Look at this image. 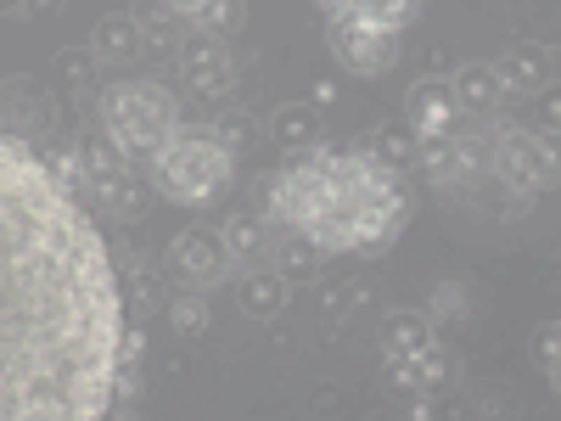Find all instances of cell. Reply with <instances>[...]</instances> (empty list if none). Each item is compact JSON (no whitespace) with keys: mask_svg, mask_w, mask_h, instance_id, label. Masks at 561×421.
Masks as SVG:
<instances>
[{"mask_svg":"<svg viewBox=\"0 0 561 421\" xmlns=\"http://www.w3.org/2000/svg\"><path fill=\"white\" fill-rule=\"evenodd\" d=\"M124 326L96 214L45 152L0 135V421H107Z\"/></svg>","mask_w":561,"mask_h":421,"instance_id":"obj_1","label":"cell"},{"mask_svg":"<svg viewBox=\"0 0 561 421\" xmlns=\"http://www.w3.org/2000/svg\"><path fill=\"white\" fill-rule=\"evenodd\" d=\"M354 203L359 197H348L343 185L325 174L320 147L314 152H298L287 169H275V180H270V219H280L287 230L309 237L320 253H343Z\"/></svg>","mask_w":561,"mask_h":421,"instance_id":"obj_2","label":"cell"},{"mask_svg":"<svg viewBox=\"0 0 561 421\" xmlns=\"http://www.w3.org/2000/svg\"><path fill=\"white\" fill-rule=\"evenodd\" d=\"M140 174L158 197L180 203V208H208L214 197L230 192V180H237V158H230L214 135H174L152 158H140Z\"/></svg>","mask_w":561,"mask_h":421,"instance_id":"obj_3","label":"cell"},{"mask_svg":"<svg viewBox=\"0 0 561 421\" xmlns=\"http://www.w3.org/2000/svg\"><path fill=\"white\" fill-rule=\"evenodd\" d=\"M96 113H102V129L118 140L135 163L152 158L163 140L180 135V102L169 96L158 79H113L96 96Z\"/></svg>","mask_w":561,"mask_h":421,"instance_id":"obj_4","label":"cell"},{"mask_svg":"<svg viewBox=\"0 0 561 421\" xmlns=\"http://www.w3.org/2000/svg\"><path fill=\"white\" fill-rule=\"evenodd\" d=\"M489 174L517 197H539L556 185V140L523 129V124H494L489 140Z\"/></svg>","mask_w":561,"mask_h":421,"instance_id":"obj_5","label":"cell"},{"mask_svg":"<svg viewBox=\"0 0 561 421\" xmlns=\"http://www.w3.org/2000/svg\"><path fill=\"white\" fill-rule=\"evenodd\" d=\"M325 45H332V57L359 79H377L399 62V34L365 23V18H325Z\"/></svg>","mask_w":561,"mask_h":421,"instance_id":"obj_6","label":"cell"},{"mask_svg":"<svg viewBox=\"0 0 561 421\" xmlns=\"http://www.w3.org/2000/svg\"><path fill=\"white\" fill-rule=\"evenodd\" d=\"M169 270L185 281V287H197V293H214L219 281L237 275V264L225 259L219 230H208V225H185L180 237L169 242Z\"/></svg>","mask_w":561,"mask_h":421,"instance_id":"obj_7","label":"cell"},{"mask_svg":"<svg viewBox=\"0 0 561 421\" xmlns=\"http://www.w3.org/2000/svg\"><path fill=\"white\" fill-rule=\"evenodd\" d=\"M180 73H185V84H192L197 96H208V102L230 96V84H237V62H230V45L214 39V34H197V29L180 39Z\"/></svg>","mask_w":561,"mask_h":421,"instance_id":"obj_8","label":"cell"},{"mask_svg":"<svg viewBox=\"0 0 561 421\" xmlns=\"http://www.w3.org/2000/svg\"><path fill=\"white\" fill-rule=\"evenodd\" d=\"M57 129V113L51 102H45V90L34 79H0V135H12V140H34L39 135H51Z\"/></svg>","mask_w":561,"mask_h":421,"instance_id":"obj_9","label":"cell"},{"mask_svg":"<svg viewBox=\"0 0 561 421\" xmlns=\"http://www.w3.org/2000/svg\"><path fill=\"white\" fill-rule=\"evenodd\" d=\"M404 124L415 140H433V135H455L466 118L449 96V79H415L410 96H404Z\"/></svg>","mask_w":561,"mask_h":421,"instance_id":"obj_10","label":"cell"},{"mask_svg":"<svg viewBox=\"0 0 561 421\" xmlns=\"http://www.w3.org/2000/svg\"><path fill=\"white\" fill-rule=\"evenodd\" d=\"M494 68L505 79V96H539V90L556 84V52L545 39H517Z\"/></svg>","mask_w":561,"mask_h":421,"instance_id":"obj_11","label":"cell"},{"mask_svg":"<svg viewBox=\"0 0 561 421\" xmlns=\"http://www.w3.org/2000/svg\"><path fill=\"white\" fill-rule=\"evenodd\" d=\"M449 96L460 107V118H494L511 96H505V79L494 62H460L449 79Z\"/></svg>","mask_w":561,"mask_h":421,"instance_id":"obj_12","label":"cell"},{"mask_svg":"<svg viewBox=\"0 0 561 421\" xmlns=\"http://www.w3.org/2000/svg\"><path fill=\"white\" fill-rule=\"evenodd\" d=\"M147 197H152V185H147V174H140L135 163L124 169V174H113V180H96L90 185V214H113V219H124V225H135L140 214H147Z\"/></svg>","mask_w":561,"mask_h":421,"instance_id":"obj_13","label":"cell"},{"mask_svg":"<svg viewBox=\"0 0 561 421\" xmlns=\"http://www.w3.org/2000/svg\"><path fill=\"white\" fill-rule=\"evenodd\" d=\"M140 52H147V39H140V18H129V12H107L90 29V57H96V68H124Z\"/></svg>","mask_w":561,"mask_h":421,"instance_id":"obj_14","label":"cell"},{"mask_svg":"<svg viewBox=\"0 0 561 421\" xmlns=\"http://www.w3.org/2000/svg\"><path fill=\"white\" fill-rule=\"evenodd\" d=\"M118 287H124V304L135 309V320H140V315H158V309L169 304V275H163V264H158L152 253H129Z\"/></svg>","mask_w":561,"mask_h":421,"instance_id":"obj_15","label":"cell"},{"mask_svg":"<svg viewBox=\"0 0 561 421\" xmlns=\"http://www.w3.org/2000/svg\"><path fill=\"white\" fill-rule=\"evenodd\" d=\"M320 135H325V118H320L309 102H280V107L270 113V140H275V147L287 152V158L314 152Z\"/></svg>","mask_w":561,"mask_h":421,"instance_id":"obj_16","label":"cell"},{"mask_svg":"<svg viewBox=\"0 0 561 421\" xmlns=\"http://www.w3.org/2000/svg\"><path fill=\"white\" fill-rule=\"evenodd\" d=\"M287 298H293V287L275 270H264V264H253V270L237 275V304H242L248 320H275L280 309H287Z\"/></svg>","mask_w":561,"mask_h":421,"instance_id":"obj_17","label":"cell"},{"mask_svg":"<svg viewBox=\"0 0 561 421\" xmlns=\"http://www.w3.org/2000/svg\"><path fill=\"white\" fill-rule=\"evenodd\" d=\"M219 242H225V259L237 270H253L259 259H270V219L264 214H230L219 225Z\"/></svg>","mask_w":561,"mask_h":421,"instance_id":"obj_18","label":"cell"},{"mask_svg":"<svg viewBox=\"0 0 561 421\" xmlns=\"http://www.w3.org/2000/svg\"><path fill=\"white\" fill-rule=\"evenodd\" d=\"M320 12L325 18H365V23H377V29H393L404 34L421 12V0H320Z\"/></svg>","mask_w":561,"mask_h":421,"instance_id":"obj_19","label":"cell"},{"mask_svg":"<svg viewBox=\"0 0 561 421\" xmlns=\"http://www.w3.org/2000/svg\"><path fill=\"white\" fill-rule=\"evenodd\" d=\"M410 365H415V394H455V383H460V354L455 349H444L438 338L421 349V354H410Z\"/></svg>","mask_w":561,"mask_h":421,"instance_id":"obj_20","label":"cell"},{"mask_svg":"<svg viewBox=\"0 0 561 421\" xmlns=\"http://www.w3.org/2000/svg\"><path fill=\"white\" fill-rule=\"evenodd\" d=\"M270 270L287 281V287H298V281H314L320 275V248L309 242V237H298V230H287L280 242H270Z\"/></svg>","mask_w":561,"mask_h":421,"instance_id":"obj_21","label":"cell"},{"mask_svg":"<svg viewBox=\"0 0 561 421\" xmlns=\"http://www.w3.org/2000/svg\"><path fill=\"white\" fill-rule=\"evenodd\" d=\"M438 332H433V320L421 315V309H393L382 320V354H421Z\"/></svg>","mask_w":561,"mask_h":421,"instance_id":"obj_22","label":"cell"},{"mask_svg":"<svg viewBox=\"0 0 561 421\" xmlns=\"http://www.w3.org/2000/svg\"><path fill=\"white\" fill-rule=\"evenodd\" d=\"M169 326L185 338V343H197L208 326H214V304H208V293H197V287H180V293H169Z\"/></svg>","mask_w":561,"mask_h":421,"instance_id":"obj_23","label":"cell"},{"mask_svg":"<svg viewBox=\"0 0 561 421\" xmlns=\"http://www.w3.org/2000/svg\"><path fill=\"white\" fill-rule=\"evenodd\" d=\"M79 158H84L90 180H113V174H124V169H129V152L118 147V140H113L107 129L84 135V140H79Z\"/></svg>","mask_w":561,"mask_h":421,"instance_id":"obj_24","label":"cell"},{"mask_svg":"<svg viewBox=\"0 0 561 421\" xmlns=\"http://www.w3.org/2000/svg\"><path fill=\"white\" fill-rule=\"evenodd\" d=\"M433 320V332L438 326H455V320H466L472 315V287H466V281H438V287L427 293V309H421Z\"/></svg>","mask_w":561,"mask_h":421,"instance_id":"obj_25","label":"cell"},{"mask_svg":"<svg viewBox=\"0 0 561 421\" xmlns=\"http://www.w3.org/2000/svg\"><path fill=\"white\" fill-rule=\"evenodd\" d=\"M242 18H248V0H203V7L192 12V29L214 34V39H230L242 29Z\"/></svg>","mask_w":561,"mask_h":421,"instance_id":"obj_26","label":"cell"},{"mask_svg":"<svg viewBox=\"0 0 561 421\" xmlns=\"http://www.w3.org/2000/svg\"><path fill=\"white\" fill-rule=\"evenodd\" d=\"M534 365L550 388H561V320H539L534 326Z\"/></svg>","mask_w":561,"mask_h":421,"instance_id":"obj_27","label":"cell"},{"mask_svg":"<svg viewBox=\"0 0 561 421\" xmlns=\"http://www.w3.org/2000/svg\"><path fill=\"white\" fill-rule=\"evenodd\" d=\"M214 140H219L230 158H242L248 147H259V124H253V113H225V118L214 124Z\"/></svg>","mask_w":561,"mask_h":421,"instance_id":"obj_28","label":"cell"},{"mask_svg":"<svg viewBox=\"0 0 561 421\" xmlns=\"http://www.w3.org/2000/svg\"><path fill=\"white\" fill-rule=\"evenodd\" d=\"M51 68H57V79H62L68 90H90V84H96V57L79 52V45H62Z\"/></svg>","mask_w":561,"mask_h":421,"instance_id":"obj_29","label":"cell"},{"mask_svg":"<svg viewBox=\"0 0 561 421\" xmlns=\"http://www.w3.org/2000/svg\"><path fill=\"white\" fill-rule=\"evenodd\" d=\"M370 152H377L382 163H393L399 174H410V169H415V135H410V129H388Z\"/></svg>","mask_w":561,"mask_h":421,"instance_id":"obj_30","label":"cell"},{"mask_svg":"<svg viewBox=\"0 0 561 421\" xmlns=\"http://www.w3.org/2000/svg\"><path fill=\"white\" fill-rule=\"evenodd\" d=\"M382 388L399 399H415V365L410 354H382Z\"/></svg>","mask_w":561,"mask_h":421,"instance_id":"obj_31","label":"cell"},{"mask_svg":"<svg viewBox=\"0 0 561 421\" xmlns=\"http://www.w3.org/2000/svg\"><path fill=\"white\" fill-rule=\"evenodd\" d=\"M140 39H147L152 45V52H169V45H174V18L158 7L152 18H140Z\"/></svg>","mask_w":561,"mask_h":421,"instance_id":"obj_32","label":"cell"},{"mask_svg":"<svg viewBox=\"0 0 561 421\" xmlns=\"http://www.w3.org/2000/svg\"><path fill=\"white\" fill-rule=\"evenodd\" d=\"M359 298H365L359 281H354V287H332V298H325V320L343 326V315H354V309H359Z\"/></svg>","mask_w":561,"mask_h":421,"instance_id":"obj_33","label":"cell"},{"mask_svg":"<svg viewBox=\"0 0 561 421\" xmlns=\"http://www.w3.org/2000/svg\"><path fill=\"white\" fill-rule=\"evenodd\" d=\"M534 102H539V107H534V135L556 140V118H561V107H556V84H550V90H539Z\"/></svg>","mask_w":561,"mask_h":421,"instance_id":"obj_34","label":"cell"},{"mask_svg":"<svg viewBox=\"0 0 561 421\" xmlns=\"http://www.w3.org/2000/svg\"><path fill=\"white\" fill-rule=\"evenodd\" d=\"M332 102H337V79H314V90H309V107H314V113H325Z\"/></svg>","mask_w":561,"mask_h":421,"instance_id":"obj_35","label":"cell"},{"mask_svg":"<svg viewBox=\"0 0 561 421\" xmlns=\"http://www.w3.org/2000/svg\"><path fill=\"white\" fill-rule=\"evenodd\" d=\"M158 7H163L169 18H185V23H192V12L203 7V0H158Z\"/></svg>","mask_w":561,"mask_h":421,"instance_id":"obj_36","label":"cell"},{"mask_svg":"<svg viewBox=\"0 0 561 421\" xmlns=\"http://www.w3.org/2000/svg\"><path fill=\"white\" fill-rule=\"evenodd\" d=\"M28 12H34V18H57L62 0H28Z\"/></svg>","mask_w":561,"mask_h":421,"instance_id":"obj_37","label":"cell"},{"mask_svg":"<svg viewBox=\"0 0 561 421\" xmlns=\"http://www.w3.org/2000/svg\"><path fill=\"white\" fill-rule=\"evenodd\" d=\"M0 18H28V0H0Z\"/></svg>","mask_w":561,"mask_h":421,"instance_id":"obj_38","label":"cell"},{"mask_svg":"<svg viewBox=\"0 0 561 421\" xmlns=\"http://www.w3.org/2000/svg\"><path fill=\"white\" fill-rule=\"evenodd\" d=\"M365 421H393V416H388V410H377V416H365Z\"/></svg>","mask_w":561,"mask_h":421,"instance_id":"obj_39","label":"cell"}]
</instances>
